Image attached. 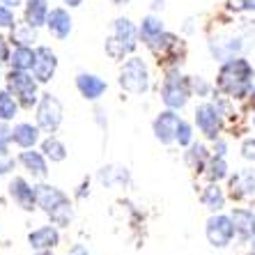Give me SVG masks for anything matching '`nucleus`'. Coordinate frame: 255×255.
I'll return each instance as SVG.
<instances>
[{
	"instance_id": "9",
	"label": "nucleus",
	"mask_w": 255,
	"mask_h": 255,
	"mask_svg": "<svg viewBox=\"0 0 255 255\" xmlns=\"http://www.w3.org/2000/svg\"><path fill=\"white\" fill-rule=\"evenodd\" d=\"M235 237V223L230 216H212L207 221V239L216 249H226Z\"/></svg>"
},
{
	"instance_id": "17",
	"label": "nucleus",
	"mask_w": 255,
	"mask_h": 255,
	"mask_svg": "<svg viewBox=\"0 0 255 255\" xmlns=\"http://www.w3.org/2000/svg\"><path fill=\"white\" fill-rule=\"evenodd\" d=\"M18 161L25 166V170L32 175V177H39L44 179L48 175V168H46V156H44V152H35V149H25V152H21V156H18Z\"/></svg>"
},
{
	"instance_id": "5",
	"label": "nucleus",
	"mask_w": 255,
	"mask_h": 255,
	"mask_svg": "<svg viewBox=\"0 0 255 255\" xmlns=\"http://www.w3.org/2000/svg\"><path fill=\"white\" fill-rule=\"evenodd\" d=\"M37 83L39 81L35 76H30L28 71L12 69L7 74V88L18 99V104L25 108H32L37 104Z\"/></svg>"
},
{
	"instance_id": "31",
	"label": "nucleus",
	"mask_w": 255,
	"mask_h": 255,
	"mask_svg": "<svg viewBox=\"0 0 255 255\" xmlns=\"http://www.w3.org/2000/svg\"><path fill=\"white\" fill-rule=\"evenodd\" d=\"M14 12H12V7H7L0 2V28H14Z\"/></svg>"
},
{
	"instance_id": "12",
	"label": "nucleus",
	"mask_w": 255,
	"mask_h": 255,
	"mask_svg": "<svg viewBox=\"0 0 255 255\" xmlns=\"http://www.w3.org/2000/svg\"><path fill=\"white\" fill-rule=\"evenodd\" d=\"M9 196L14 198V202H16L21 209H25V212H32L37 205V193L35 189L25 182V179L21 177H14L12 184H9Z\"/></svg>"
},
{
	"instance_id": "37",
	"label": "nucleus",
	"mask_w": 255,
	"mask_h": 255,
	"mask_svg": "<svg viewBox=\"0 0 255 255\" xmlns=\"http://www.w3.org/2000/svg\"><path fill=\"white\" fill-rule=\"evenodd\" d=\"M5 60H9V51H7L5 37H0V62H5Z\"/></svg>"
},
{
	"instance_id": "18",
	"label": "nucleus",
	"mask_w": 255,
	"mask_h": 255,
	"mask_svg": "<svg viewBox=\"0 0 255 255\" xmlns=\"http://www.w3.org/2000/svg\"><path fill=\"white\" fill-rule=\"evenodd\" d=\"M37 140H39V127H32L28 122H21L12 129V142H16L18 147L30 149L35 147Z\"/></svg>"
},
{
	"instance_id": "29",
	"label": "nucleus",
	"mask_w": 255,
	"mask_h": 255,
	"mask_svg": "<svg viewBox=\"0 0 255 255\" xmlns=\"http://www.w3.org/2000/svg\"><path fill=\"white\" fill-rule=\"evenodd\" d=\"M35 30L37 28H32L30 23H23V25H18V28H14V32H12V39H14V44H25V46H30V44L35 42Z\"/></svg>"
},
{
	"instance_id": "14",
	"label": "nucleus",
	"mask_w": 255,
	"mask_h": 255,
	"mask_svg": "<svg viewBox=\"0 0 255 255\" xmlns=\"http://www.w3.org/2000/svg\"><path fill=\"white\" fill-rule=\"evenodd\" d=\"M76 88H78V92H81L85 99L95 101V99H99V97L106 92L108 85H106L104 78L95 76V74H78L76 76Z\"/></svg>"
},
{
	"instance_id": "28",
	"label": "nucleus",
	"mask_w": 255,
	"mask_h": 255,
	"mask_svg": "<svg viewBox=\"0 0 255 255\" xmlns=\"http://www.w3.org/2000/svg\"><path fill=\"white\" fill-rule=\"evenodd\" d=\"M228 175V163L223 156H216L214 154V159H209V166H207V177L209 182H221V179Z\"/></svg>"
},
{
	"instance_id": "42",
	"label": "nucleus",
	"mask_w": 255,
	"mask_h": 255,
	"mask_svg": "<svg viewBox=\"0 0 255 255\" xmlns=\"http://www.w3.org/2000/svg\"><path fill=\"white\" fill-rule=\"evenodd\" d=\"M249 97H251V106H253V108H255V88H251Z\"/></svg>"
},
{
	"instance_id": "8",
	"label": "nucleus",
	"mask_w": 255,
	"mask_h": 255,
	"mask_svg": "<svg viewBox=\"0 0 255 255\" xmlns=\"http://www.w3.org/2000/svg\"><path fill=\"white\" fill-rule=\"evenodd\" d=\"M196 125L198 129L205 133V138L209 140H216L223 129V118H221V111L214 104H200L196 108Z\"/></svg>"
},
{
	"instance_id": "24",
	"label": "nucleus",
	"mask_w": 255,
	"mask_h": 255,
	"mask_svg": "<svg viewBox=\"0 0 255 255\" xmlns=\"http://www.w3.org/2000/svg\"><path fill=\"white\" fill-rule=\"evenodd\" d=\"M202 202H205V207L212 209V212H221V209L226 207V196H223V191L219 189L216 182H212V186L205 189V193H202Z\"/></svg>"
},
{
	"instance_id": "13",
	"label": "nucleus",
	"mask_w": 255,
	"mask_h": 255,
	"mask_svg": "<svg viewBox=\"0 0 255 255\" xmlns=\"http://www.w3.org/2000/svg\"><path fill=\"white\" fill-rule=\"evenodd\" d=\"M46 28L51 30V35L58 37V39H67L71 32V16L67 9L62 7H53L48 12V18H46Z\"/></svg>"
},
{
	"instance_id": "36",
	"label": "nucleus",
	"mask_w": 255,
	"mask_h": 255,
	"mask_svg": "<svg viewBox=\"0 0 255 255\" xmlns=\"http://www.w3.org/2000/svg\"><path fill=\"white\" fill-rule=\"evenodd\" d=\"M67 255H90V251L85 249L83 244H74V246L69 249V253H67Z\"/></svg>"
},
{
	"instance_id": "46",
	"label": "nucleus",
	"mask_w": 255,
	"mask_h": 255,
	"mask_svg": "<svg viewBox=\"0 0 255 255\" xmlns=\"http://www.w3.org/2000/svg\"><path fill=\"white\" fill-rule=\"evenodd\" d=\"M253 125H255V120H253Z\"/></svg>"
},
{
	"instance_id": "26",
	"label": "nucleus",
	"mask_w": 255,
	"mask_h": 255,
	"mask_svg": "<svg viewBox=\"0 0 255 255\" xmlns=\"http://www.w3.org/2000/svg\"><path fill=\"white\" fill-rule=\"evenodd\" d=\"M16 111H18V104L12 97V92H9V90H2V92H0V120H2V122L14 120Z\"/></svg>"
},
{
	"instance_id": "16",
	"label": "nucleus",
	"mask_w": 255,
	"mask_h": 255,
	"mask_svg": "<svg viewBox=\"0 0 255 255\" xmlns=\"http://www.w3.org/2000/svg\"><path fill=\"white\" fill-rule=\"evenodd\" d=\"M28 242H30V246H32L35 251H51L53 246H58L60 235H58V230H55L53 226H44V228H39V230L30 232Z\"/></svg>"
},
{
	"instance_id": "32",
	"label": "nucleus",
	"mask_w": 255,
	"mask_h": 255,
	"mask_svg": "<svg viewBox=\"0 0 255 255\" xmlns=\"http://www.w3.org/2000/svg\"><path fill=\"white\" fill-rule=\"evenodd\" d=\"M9 142H12V129L5 125H0V154H7Z\"/></svg>"
},
{
	"instance_id": "43",
	"label": "nucleus",
	"mask_w": 255,
	"mask_h": 255,
	"mask_svg": "<svg viewBox=\"0 0 255 255\" xmlns=\"http://www.w3.org/2000/svg\"><path fill=\"white\" fill-rule=\"evenodd\" d=\"M35 255H51V251H37Z\"/></svg>"
},
{
	"instance_id": "38",
	"label": "nucleus",
	"mask_w": 255,
	"mask_h": 255,
	"mask_svg": "<svg viewBox=\"0 0 255 255\" xmlns=\"http://www.w3.org/2000/svg\"><path fill=\"white\" fill-rule=\"evenodd\" d=\"M214 154H216V156H226V142L219 140V138H216V145H214Z\"/></svg>"
},
{
	"instance_id": "27",
	"label": "nucleus",
	"mask_w": 255,
	"mask_h": 255,
	"mask_svg": "<svg viewBox=\"0 0 255 255\" xmlns=\"http://www.w3.org/2000/svg\"><path fill=\"white\" fill-rule=\"evenodd\" d=\"M207 161H209V154L205 149V145H191V152H186V163L193 170H202L207 166Z\"/></svg>"
},
{
	"instance_id": "39",
	"label": "nucleus",
	"mask_w": 255,
	"mask_h": 255,
	"mask_svg": "<svg viewBox=\"0 0 255 255\" xmlns=\"http://www.w3.org/2000/svg\"><path fill=\"white\" fill-rule=\"evenodd\" d=\"M2 5H7V7H12V9H16L18 5H21V0H0Z\"/></svg>"
},
{
	"instance_id": "30",
	"label": "nucleus",
	"mask_w": 255,
	"mask_h": 255,
	"mask_svg": "<svg viewBox=\"0 0 255 255\" xmlns=\"http://www.w3.org/2000/svg\"><path fill=\"white\" fill-rule=\"evenodd\" d=\"M175 140H177L182 147H189V145H191V140H193V133H191V125H189V122H184V120L179 122L177 138H175Z\"/></svg>"
},
{
	"instance_id": "11",
	"label": "nucleus",
	"mask_w": 255,
	"mask_h": 255,
	"mask_svg": "<svg viewBox=\"0 0 255 255\" xmlns=\"http://www.w3.org/2000/svg\"><path fill=\"white\" fill-rule=\"evenodd\" d=\"M55 69H58V58L48 46H39L37 48V60L35 67H32V76L39 81V83H48L53 78Z\"/></svg>"
},
{
	"instance_id": "45",
	"label": "nucleus",
	"mask_w": 255,
	"mask_h": 255,
	"mask_svg": "<svg viewBox=\"0 0 255 255\" xmlns=\"http://www.w3.org/2000/svg\"><path fill=\"white\" fill-rule=\"evenodd\" d=\"M0 78H2V74H0Z\"/></svg>"
},
{
	"instance_id": "44",
	"label": "nucleus",
	"mask_w": 255,
	"mask_h": 255,
	"mask_svg": "<svg viewBox=\"0 0 255 255\" xmlns=\"http://www.w3.org/2000/svg\"><path fill=\"white\" fill-rule=\"evenodd\" d=\"M251 242H253V249H255V237H253V239H251Z\"/></svg>"
},
{
	"instance_id": "21",
	"label": "nucleus",
	"mask_w": 255,
	"mask_h": 255,
	"mask_svg": "<svg viewBox=\"0 0 255 255\" xmlns=\"http://www.w3.org/2000/svg\"><path fill=\"white\" fill-rule=\"evenodd\" d=\"M37 60V48L25 46V44H18L14 48V53L9 55V62H12V69H21V71H30L35 67Z\"/></svg>"
},
{
	"instance_id": "40",
	"label": "nucleus",
	"mask_w": 255,
	"mask_h": 255,
	"mask_svg": "<svg viewBox=\"0 0 255 255\" xmlns=\"http://www.w3.org/2000/svg\"><path fill=\"white\" fill-rule=\"evenodd\" d=\"M244 9H249V12H255V0H244Z\"/></svg>"
},
{
	"instance_id": "7",
	"label": "nucleus",
	"mask_w": 255,
	"mask_h": 255,
	"mask_svg": "<svg viewBox=\"0 0 255 255\" xmlns=\"http://www.w3.org/2000/svg\"><path fill=\"white\" fill-rule=\"evenodd\" d=\"M62 122V104L53 95H42L37 101V127L46 133H53Z\"/></svg>"
},
{
	"instance_id": "1",
	"label": "nucleus",
	"mask_w": 255,
	"mask_h": 255,
	"mask_svg": "<svg viewBox=\"0 0 255 255\" xmlns=\"http://www.w3.org/2000/svg\"><path fill=\"white\" fill-rule=\"evenodd\" d=\"M251 81H253V67L244 58L226 60L219 71V90L232 99H242L249 95L253 88Z\"/></svg>"
},
{
	"instance_id": "41",
	"label": "nucleus",
	"mask_w": 255,
	"mask_h": 255,
	"mask_svg": "<svg viewBox=\"0 0 255 255\" xmlns=\"http://www.w3.org/2000/svg\"><path fill=\"white\" fill-rule=\"evenodd\" d=\"M65 5H69V7H78V5H83V0H62Z\"/></svg>"
},
{
	"instance_id": "10",
	"label": "nucleus",
	"mask_w": 255,
	"mask_h": 255,
	"mask_svg": "<svg viewBox=\"0 0 255 255\" xmlns=\"http://www.w3.org/2000/svg\"><path fill=\"white\" fill-rule=\"evenodd\" d=\"M179 115L175 113V111H163V113H159V118L154 120V136L156 140H161L163 145H168V142H172L175 138H177V127H179Z\"/></svg>"
},
{
	"instance_id": "22",
	"label": "nucleus",
	"mask_w": 255,
	"mask_h": 255,
	"mask_svg": "<svg viewBox=\"0 0 255 255\" xmlns=\"http://www.w3.org/2000/svg\"><path fill=\"white\" fill-rule=\"evenodd\" d=\"M138 32H140L142 42L147 44V46H152V44H154L156 39L163 35V23H161V18H156V16H145Z\"/></svg>"
},
{
	"instance_id": "20",
	"label": "nucleus",
	"mask_w": 255,
	"mask_h": 255,
	"mask_svg": "<svg viewBox=\"0 0 255 255\" xmlns=\"http://www.w3.org/2000/svg\"><path fill=\"white\" fill-rule=\"evenodd\" d=\"M232 186V196L237 198H253L255 196V170H244L237 177L230 182Z\"/></svg>"
},
{
	"instance_id": "23",
	"label": "nucleus",
	"mask_w": 255,
	"mask_h": 255,
	"mask_svg": "<svg viewBox=\"0 0 255 255\" xmlns=\"http://www.w3.org/2000/svg\"><path fill=\"white\" fill-rule=\"evenodd\" d=\"M212 46V53L216 60H232L235 58V53H239L242 51V44H239V39H228V42H212L209 44Z\"/></svg>"
},
{
	"instance_id": "6",
	"label": "nucleus",
	"mask_w": 255,
	"mask_h": 255,
	"mask_svg": "<svg viewBox=\"0 0 255 255\" xmlns=\"http://www.w3.org/2000/svg\"><path fill=\"white\" fill-rule=\"evenodd\" d=\"M161 97H163V104H166L168 108H172V111L184 108L191 97V85L179 76L177 71H170L168 78L163 81V92H161Z\"/></svg>"
},
{
	"instance_id": "2",
	"label": "nucleus",
	"mask_w": 255,
	"mask_h": 255,
	"mask_svg": "<svg viewBox=\"0 0 255 255\" xmlns=\"http://www.w3.org/2000/svg\"><path fill=\"white\" fill-rule=\"evenodd\" d=\"M35 193H37V205L51 216V221H53L55 226H60V228L69 226L74 212H71L69 198L62 191L55 189V186H48V184H39V186H35Z\"/></svg>"
},
{
	"instance_id": "35",
	"label": "nucleus",
	"mask_w": 255,
	"mask_h": 255,
	"mask_svg": "<svg viewBox=\"0 0 255 255\" xmlns=\"http://www.w3.org/2000/svg\"><path fill=\"white\" fill-rule=\"evenodd\" d=\"M9 170H14V161L9 159L7 154H0V177H2V175H7Z\"/></svg>"
},
{
	"instance_id": "3",
	"label": "nucleus",
	"mask_w": 255,
	"mask_h": 255,
	"mask_svg": "<svg viewBox=\"0 0 255 255\" xmlns=\"http://www.w3.org/2000/svg\"><path fill=\"white\" fill-rule=\"evenodd\" d=\"M138 35L140 32L129 18H118L113 23V35L106 39V53L115 60H122L127 53H131L136 48Z\"/></svg>"
},
{
	"instance_id": "34",
	"label": "nucleus",
	"mask_w": 255,
	"mask_h": 255,
	"mask_svg": "<svg viewBox=\"0 0 255 255\" xmlns=\"http://www.w3.org/2000/svg\"><path fill=\"white\" fill-rule=\"evenodd\" d=\"M191 88L196 90V92H198V95H200V97H205V95H207V92H209V85H207V81H205V78H200V76H198V78H193V83H191Z\"/></svg>"
},
{
	"instance_id": "19",
	"label": "nucleus",
	"mask_w": 255,
	"mask_h": 255,
	"mask_svg": "<svg viewBox=\"0 0 255 255\" xmlns=\"http://www.w3.org/2000/svg\"><path fill=\"white\" fill-rule=\"evenodd\" d=\"M48 12H51V9H48L46 0H28V2H25V23H30L32 28L46 25Z\"/></svg>"
},
{
	"instance_id": "33",
	"label": "nucleus",
	"mask_w": 255,
	"mask_h": 255,
	"mask_svg": "<svg viewBox=\"0 0 255 255\" xmlns=\"http://www.w3.org/2000/svg\"><path fill=\"white\" fill-rule=\"evenodd\" d=\"M242 156L246 161H255V138H249V140H244L242 145Z\"/></svg>"
},
{
	"instance_id": "4",
	"label": "nucleus",
	"mask_w": 255,
	"mask_h": 255,
	"mask_svg": "<svg viewBox=\"0 0 255 255\" xmlns=\"http://www.w3.org/2000/svg\"><path fill=\"white\" fill-rule=\"evenodd\" d=\"M120 85L127 92L133 95H142L149 88V74H147V65L140 58H129L120 69Z\"/></svg>"
},
{
	"instance_id": "25",
	"label": "nucleus",
	"mask_w": 255,
	"mask_h": 255,
	"mask_svg": "<svg viewBox=\"0 0 255 255\" xmlns=\"http://www.w3.org/2000/svg\"><path fill=\"white\" fill-rule=\"evenodd\" d=\"M42 152H44V156L51 161H65V156H67V147L58 138H46V140L42 142Z\"/></svg>"
},
{
	"instance_id": "15",
	"label": "nucleus",
	"mask_w": 255,
	"mask_h": 255,
	"mask_svg": "<svg viewBox=\"0 0 255 255\" xmlns=\"http://www.w3.org/2000/svg\"><path fill=\"white\" fill-rule=\"evenodd\" d=\"M230 219L235 223V232L244 242H251L255 237V214L251 209H235Z\"/></svg>"
}]
</instances>
